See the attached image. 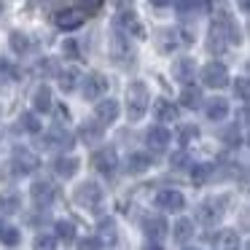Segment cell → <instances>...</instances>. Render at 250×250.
Wrapping results in <instances>:
<instances>
[{"instance_id": "6da1fadb", "label": "cell", "mask_w": 250, "mask_h": 250, "mask_svg": "<svg viewBox=\"0 0 250 250\" xmlns=\"http://www.w3.org/2000/svg\"><path fill=\"white\" fill-rule=\"evenodd\" d=\"M148 105H151L148 86L143 81H132L126 86V116H129V121H140L146 116Z\"/></svg>"}, {"instance_id": "7a4b0ae2", "label": "cell", "mask_w": 250, "mask_h": 250, "mask_svg": "<svg viewBox=\"0 0 250 250\" xmlns=\"http://www.w3.org/2000/svg\"><path fill=\"white\" fill-rule=\"evenodd\" d=\"M103 196H105L103 186L94 183V180H86V183L76 186V191H73V199H76V205L83 207V210H89V212H97V210H100V205H103Z\"/></svg>"}, {"instance_id": "3957f363", "label": "cell", "mask_w": 250, "mask_h": 250, "mask_svg": "<svg viewBox=\"0 0 250 250\" xmlns=\"http://www.w3.org/2000/svg\"><path fill=\"white\" fill-rule=\"evenodd\" d=\"M226 199L223 196H212V199H205L199 207H196V221L199 223H205V226H215V223H221V218H223V212H226Z\"/></svg>"}, {"instance_id": "277c9868", "label": "cell", "mask_w": 250, "mask_h": 250, "mask_svg": "<svg viewBox=\"0 0 250 250\" xmlns=\"http://www.w3.org/2000/svg\"><path fill=\"white\" fill-rule=\"evenodd\" d=\"M41 146H43V148H51V151H70V148L76 146V137H73L62 124H54V126H51V129L43 135V143H41Z\"/></svg>"}, {"instance_id": "5b68a950", "label": "cell", "mask_w": 250, "mask_h": 250, "mask_svg": "<svg viewBox=\"0 0 250 250\" xmlns=\"http://www.w3.org/2000/svg\"><path fill=\"white\" fill-rule=\"evenodd\" d=\"M202 83L210 89H223L229 86V70L221 65V62H207L202 67Z\"/></svg>"}, {"instance_id": "8992f818", "label": "cell", "mask_w": 250, "mask_h": 250, "mask_svg": "<svg viewBox=\"0 0 250 250\" xmlns=\"http://www.w3.org/2000/svg\"><path fill=\"white\" fill-rule=\"evenodd\" d=\"M11 164H14V169H17V172L30 175V172H35V169H38L41 159L35 156V153L30 151V148L17 146V148H14V153H11Z\"/></svg>"}, {"instance_id": "52a82bcc", "label": "cell", "mask_w": 250, "mask_h": 250, "mask_svg": "<svg viewBox=\"0 0 250 250\" xmlns=\"http://www.w3.org/2000/svg\"><path fill=\"white\" fill-rule=\"evenodd\" d=\"M108 92V78L100 76V73H89L81 83V94L83 100H100L103 94Z\"/></svg>"}, {"instance_id": "ba28073f", "label": "cell", "mask_w": 250, "mask_h": 250, "mask_svg": "<svg viewBox=\"0 0 250 250\" xmlns=\"http://www.w3.org/2000/svg\"><path fill=\"white\" fill-rule=\"evenodd\" d=\"M156 207L164 212H180L186 207V196L175 188H164L156 194Z\"/></svg>"}, {"instance_id": "9c48e42d", "label": "cell", "mask_w": 250, "mask_h": 250, "mask_svg": "<svg viewBox=\"0 0 250 250\" xmlns=\"http://www.w3.org/2000/svg\"><path fill=\"white\" fill-rule=\"evenodd\" d=\"M92 164H94V169L97 172H103V175H110L116 169V164H119V156H116V151L113 148H100V151H94L92 153Z\"/></svg>"}, {"instance_id": "30bf717a", "label": "cell", "mask_w": 250, "mask_h": 250, "mask_svg": "<svg viewBox=\"0 0 250 250\" xmlns=\"http://www.w3.org/2000/svg\"><path fill=\"white\" fill-rule=\"evenodd\" d=\"M30 196H33V202L41 207V210H43V207H49L51 202H54L57 191H54V186L46 183V180H35L33 188H30Z\"/></svg>"}, {"instance_id": "8fae6325", "label": "cell", "mask_w": 250, "mask_h": 250, "mask_svg": "<svg viewBox=\"0 0 250 250\" xmlns=\"http://www.w3.org/2000/svg\"><path fill=\"white\" fill-rule=\"evenodd\" d=\"M83 19H86V14L81 8H65V11H60L54 17V22L60 30H78L83 24Z\"/></svg>"}, {"instance_id": "7c38bea8", "label": "cell", "mask_w": 250, "mask_h": 250, "mask_svg": "<svg viewBox=\"0 0 250 250\" xmlns=\"http://www.w3.org/2000/svg\"><path fill=\"white\" fill-rule=\"evenodd\" d=\"M119 119V103L116 100H100L97 105H94V121H100V124H113V121Z\"/></svg>"}, {"instance_id": "4fadbf2b", "label": "cell", "mask_w": 250, "mask_h": 250, "mask_svg": "<svg viewBox=\"0 0 250 250\" xmlns=\"http://www.w3.org/2000/svg\"><path fill=\"white\" fill-rule=\"evenodd\" d=\"M212 250H239V234L234 229H221L212 239Z\"/></svg>"}, {"instance_id": "5bb4252c", "label": "cell", "mask_w": 250, "mask_h": 250, "mask_svg": "<svg viewBox=\"0 0 250 250\" xmlns=\"http://www.w3.org/2000/svg\"><path fill=\"white\" fill-rule=\"evenodd\" d=\"M97 239L103 245H116V242H119V229H116L113 218H100V223H97Z\"/></svg>"}, {"instance_id": "9a60e30c", "label": "cell", "mask_w": 250, "mask_h": 250, "mask_svg": "<svg viewBox=\"0 0 250 250\" xmlns=\"http://www.w3.org/2000/svg\"><path fill=\"white\" fill-rule=\"evenodd\" d=\"M146 140H148V148L164 151V148L169 146V129H164L162 124H156V126H151V129L146 132Z\"/></svg>"}, {"instance_id": "2e32d148", "label": "cell", "mask_w": 250, "mask_h": 250, "mask_svg": "<svg viewBox=\"0 0 250 250\" xmlns=\"http://www.w3.org/2000/svg\"><path fill=\"white\" fill-rule=\"evenodd\" d=\"M78 167H81V162H78V159H73V156H57L54 164H51V169H54L60 178H65V180H70L73 175L78 172Z\"/></svg>"}, {"instance_id": "e0dca14e", "label": "cell", "mask_w": 250, "mask_h": 250, "mask_svg": "<svg viewBox=\"0 0 250 250\" xmlns=\"http://www.w3.org/2000/svg\"><path fill=\"white\" fill-rule=\"evenodd\" d=\"M167 221H164L162 215H151L143 221V234H146L148 239H162L164 234H167Z\"/></svg>"}, {"instance_id": "ac0fdd59", "label": "cell", "mask_w": 250, "mask_h": 250, "mask_svg": "<svg viewBox=\"0 0 250 250\" xmlns=\"http://www.w3.org/2000/svg\"><path fill=\"white\" fill-rule=\"evenodd\" d=\"M51 108H54V103H51V89L46 83H41L33 92V110L35 113H49Z\"/></svg>"}, {"instance_id": "d6986e66", "label": "cell", "mask_w": 250, "mask_h": 250, "mask_svg": "<svg viewBox=\"0 0 250 250\" xmlns=\"http://www.w3.org/2000/svg\"><path fill=\"white\" fill-rule=\"evenodd\" d=\"M172 76L178 78L180 83H188L194 78V60L191 57H180V60L172 62Z\"/></svg>"}, {"instance_id": "ffe728a7", "label": "cell", "mask_w": 250, "mask_h": 250, "mask_svg": "<svg viewBox=\"0 0 250 250\" xmlns=\"http://www.w3.org/2000/svg\"><path fill=\"white\" fill-rule=\"evenodd\" d=\"M205 113H207L210 121H223L229 116V103L223 97H215V100H210V103L205 105Z\"/></svg>"}, {"instance_id": "44dd1931", "label": "cell", "mask_w": 250, "mask_h": 250, "mask_svg": "<svg viewBox=\"0 0 250 250\" xmlns=\"http://www.w3.org/2000/svg\"><path fill=\"white\" fill-rule=\"evenodd\" d=\"M151 167V156L148 153H129L126 156V172L129 175H143Z\"/></svg>"}, {"instance_id": "7402d4cb", "label": "cell", "mask_w": 250, "mask_h": 250, "mask_svg": "<svg viewBox=\"0 0 250 250\" xmlns=\"http://www.w3.org/2000/svg\"><path fill=\"white\" fill-rule=\"evenodd\" d=\"M19 207H22L19 194H14V191H3V194H0V212H3V215H14Z\"/></svg>"}, {"instance_id": "603a6c76", "label": "cell", "mask_w": 250, "mask_h": 250, "mask_svg": "<svg viewBox=\"0 0 250 250\" xmlns=\"http://www.w3.org/2000/svg\"><path fill=\"white\" fill-rule=\"evenodd\" d=\"M153 113H156L159 121H175V119H178V108H175L169 100H156V105H153Z\"/></svg>"}, {"instance_id": "cb8c5ba5", "label": "cell", "mask_w": 250, "mask_h": 250, "mask_svg": "<svg viewBox=\"0 0 250 250\" xmlns=\"http://www.w3.org/2000/svg\"><path fill=\"white\" fill-rule=\"evenodd\" d=\"M116 24H119V27H124V30H132L137 38H143V27H140V22H137L135 11H121L119 19H116Z\"/></svg>"}, {"instance_id": "d4e9b609", "label": "cell", "mask_w": 250, "mask_h": 250, "mask_svg": "<svg viewBox=\"0 0 250 250\" xmlns=\"http://www.w3.org/2000/svg\"><path fill=\"white\" fill-rule=\"evenodd\" d=\"M172 229H175L172 237L178 239V242H188V239L194 237V221H188V218H180Z\"/></svg>"}, {"instance_id": "484cf974", "label": "cell", "mask_w": 250, "mask_h": 250, "mask_svg": "<svg viewBox=\"0 0 250 250\" xmlns=\"http://www.w3.org/2000/svg\"><path fill=\"white\" fill-rule=\"evenodd\" d=\"M8 43H11V49L17 51V54H27L30 51V38L24 33H19V30H14V33L8 35Z\"/></svg>"}, {"instance_id": "4316f807", "label": "cell", "mask_w": 250, "mask_h": 250, "mask_svg": "<svg viewBox=\"0 0 250 250\" xmlns=\"http://www.w3.org/2000/svg\"><path fill=\"white\" fill-rule=\"evenodd\" d=\"M180 103H183L186 108H199L202 105V92L196 86H186L183 92H180Z\"/></svg>"}, {"instance_id": "83f0119b", "label": "cell", "mask_w": 250, "mask_h": 250, "mask_svg": "<svg viewBox=\"0 0 250 250\" xmlns=\"http://www.w3.org/2000/svg\"><path fill=\"white\" fill-rule=\"evenodd\" d=\"M212 175V164H194L191 167V180H194V186H205L207 180H210Z\"/></svg>"}, {"instance_id": "f1b7e54d", "label": "cell", "mask_w": 250, "mask_h": 250, "mask_svg": "<svg viewBox=\"0 0 250 250\" xmlns=\"http://www.w3.org/2000/svg\"><path fill=\"white\" fill-rule=\"evenodd\" d=\"M57 239L65 245H70L76 239V226L70 221H57Z\"/></svg>"}, {"instance_id": "f546056e", "label": "cell", "mask_w": 250, "mask_h": 250, "mask_svg": "<svg viewBox=\"0 0 250 250\" xmlns=\"http://www.w3.org/2000/svg\"><path fill=\"white\" fill-rule=\"evenodd\" d=\"M0 242H6L8 248H17V245L22 242V234L14 226H0Z\"/></svg>"}, {"instance_id": "4dcf8cb0", "label": "cell", "mask_w": 250, "mask_h": 250, "mask_svg": "<svg viewBox=\"0 0 250 250\" xmlns=\"http://www.w3.org/2000/svg\"><path fill=\"white\" fill-rule=\"evenodd\" d=\"M17 126H19V129H24V132H33V135H38V132H41V121L35 119V113H22Z\"/></svg>"}, {"instance_id": "1f68e13d", "label": "cell", "mask_w": 250, "mask_h": 250, "mask_svg": "<svg viewBox=\"0 0 250 250\" xmlns=\"http://www.w3.org/2000/svg\"><path fill=\"white\" fill-rule=\"evenodd\" d=\"M81 137L86 143H97L100 137H103V124H100V121L97 124H83L81 126Z\"/></svg>"}, {"instance_id": "d6a6232c", "label": "cell", "mask_w": 250, "mask_h": 250, "mask_svg": "<svg viewBox=\"0 0 250 250\" xmlns=\"http://www.w3.org/2000/svg\"><path fill=\"white\" fill-rule=\"evenodd\" d=\"M76 81H78V73H76V70H65V73L60 76L62 92H73V89H76Z\"/></svg>"}, {"instance_id": "836d02e7", "label": "cell", "mask_w": 250, "mask_h": 250, "mask_svg": "<svg viewBox=\"0 0 250 250\" xmlns=\"http://www.w3.org/2000/svg\"><path fill=\"white\" fill-rule=\"evenodd\" d=\"M196 137H199V129H196L194 124H186L183 129H180V143H183V146H188L191 140H196Z\"/></svg>"}, {"instance_id": "e575fe53", "label": "cell", "mask_w": 250, "mask_h": 250, "mask_svg": "<svg viewBox=\"0 0 250 250\" xmlns=\"http://www.w3.org/2000/svg\"><path fill=\"white\" fill-rule=\"evenodd\" d=\"M78 3H81V11L86 17H92V14H97L103 8V0H78Z\"/></svg>"}, {"instance_id": "d590c367", "label": "cell", "mask_w": 250, "mask_h": 250, "mask_svg": "<svg viewBox=\"0 0 250 250\" xmlns=\"http://www.w3.org/2000/svg\"><path fill=\"white\" fill-rule=\"evenodd\" d=\"M199 6H202V0H178L180 14H194V11H199Z\"/></svg>"}, {"instance_id": "8d00e7d4", "label": "cell", "mask_w": 250, "mask_h": 250, "mask_svg": "<svg viewBox=\"0 0 250 250\" xmlns=\"http://www.w3.org/2000/svg\"><path fill=\"white\" fill-rule=\"evenodd\" d=\"M169 164H172L175 169H183V167H188V153L186 151H178V153H172V159H169Z\"/></svg>"}, {"instance_id": "74e56055", "label": "cell", "mask_w": 250, "mask_h": 250, "mask_svg": "<svg viewBox=\"0 0 250 250\" xmlns=\"http://www.w3.org/2000/svg\"><path fill=\"white\" fill-rule=\"evenodd\" d=\"M234 92H237V97H239V100H248V94H250V83H248V78H237V83H234Z\"/></svg>"}, {"instance_id": "f35d334b", "label": "cell", "mask_w": 250, "mask_h": 250, "mask_svg": "<svg viewBox=\"0 0 250 250\" xmlns=\"http://www.w3.org/2000/svg\"><path fill=\"white\" fill-rule=\"evenodd\" d=\"M78 250H103V242L97 237H86L78 242Z\"/></svg>"}, {"instance_id": "ab89813d", "label": "cell", "mask_w": 250, "mask_h": 250, "mask_svg": "<svg viewBox=\"0 0 250 250\" xmlns=\"http://www.w3.org/2000/svg\"><path fill=\"white\" fill-rule=\"evenodd\" d=\"M35 250H54V239H51V237H46V234L35 237Z\"/></svg>"}, {"instance_id": "60d3db41", "label": "cell", "mask_w": 250, "mask_h": 250, "mask_svg": "<svg viewBox=\"0 0 250 250\" xmlns=\"http://www.w3.org/2000/svg\"><path fill=\"white\" fill-rule=\"evenodd\" d=\"M62 49H65V54H67V57H73V60L78 57V43H76V41H67V43L62 46Z\"/></svg>"}, {"instance_id": "b9f144b4", "label": "cell", "mask_w": 250, "mask_h": 250, "mask_svg": "<svg viewBox=\"0 0 250 250\" xmlns=\"http://www.w3.org/2000/svg\"><path fill=\"white\" fill-rule=\"evenodd\" d=\"M151 6H156V8H164V6H172V0H151Z\"/></svg>"}, {"instance_id": "7bdbcfd3", "label": "cell", "mask_w": 250, "mask_h": 250, "mask_svg": "<svg viewBox=\"0 0 250 250\" xmlns=\"http://www.w3.org/2000/svg\"><path fill=\"white\" fill-rule=\"evenodd\" d=\"M143 250H164V248H162V245L156 242V239H151V242H148V245H146V248H143Z\"/></svg>"}, {"instance_id": "ee69618b", "label": "cell", "mask_w": 250, "mask_h": 250, "mask_svg": "<svg viewBox=\"0 0 250 250\" xmlns=\"http://www.w3.org/2000/svg\"><path fill=\"white\" fill-rule=\"evenodd\" d=\"M0 73H11V65L6 60H0Z\"/></svg>"}, {"instance_id": "f6af8a7d", "label": "cell", "mask_w": 250, "mask_h": 250, "mask_svg": "<svg viewBox=\"0 0 250 250\" xmlns=\"http://www.w3.org/2000/svg\"><path fill=\"white\" fill-rule=\"evenodd\" d=\"M188 250H196V248H188Z\"/></svg>"}, {"instance_id": "bcb514c9", "label": "cell", "mask_w": 250, "mask_h": 250, "mask_svg": "<svg viewBox=\"0 0 250 250\" xmlns=\"http://www.w3.org/2000/svg\"><path fill=\"white\" fill-rule=\"evenodd\" d=\"M0 113H3V108H0Z\"/></svg>"}]
</instances>
